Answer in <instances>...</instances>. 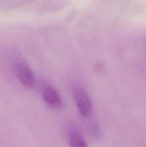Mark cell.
Listing matches in <instances>:
<instances>
[{
	"label": "cell",
	"mask_w": 146,
	"mask_h": 147,
	"mask_svg": "<svg viewBox=\"0 0 146 147\" xmlns=\"http://www.w3.org/2000/svg\"><path fill=\"white\" fill-rule=\"evenodd\" d=\"M14 70L20 83L26 88H32L36 83V78L31 69L24 63H17L14 65Z\"/></svg>",
	"instance_id": "6da1fadb"
},
{
	"label": "cell",
	"mask_w": 146,
	"mask_h": 147,
	"mask_svg": "<svg viewBox=\"0 0 146 147\" xmlns=\"http://www.w3.org/2000/svg\"><path fill=\"white\" fill-rule=\"evenodd\" d=\"M67 139L70 147H88L78 129L74 126L67 129Z\"/></svg>",
	"instance_id": "277c9868"
},
{
	"label": "cell",
	"mask_w": 146,
	"mask_h": 147,
	"mask_svg": "<svg viewBox=\"0 0 146 147\" xmlns=\"http://www.w3.org/2000/svg\"><path fill=\"white\" fill-rule=\"evenodd\" d=\"M74 98L80 115L83 117L90 116L92 105L85 90L81 88H76L74 90Z\"/></svg>",
	"instance_id": "7a4b0ae2"
},
{
	"label": "cell",
	"mask_w": 146,
	"mask_h": 147,
	"mask_svg": "<svg viewBox=\"0 0 146 147\" xmlns=\"http://www.w3.org/2000/svg\"><path fill=\"white\" fill-rule=\"evenodd\" d=\"M41 95L44 101L53 109H59L62 105L61 98L57 90L50 86H45L41 90Z\"/></svg>",
	"instance_id": "3957f363"
}]
</instances>
